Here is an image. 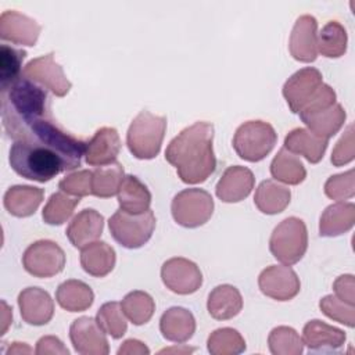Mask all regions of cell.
Wrapping results in <instances>:
<instances>
[{
	"label": "cell",
	"mask_w": 355,
	"mask_h": 355,
	"mask_svg": "<svg viewBox=\"0 0 355 355\" xmlns=\"http://www.w3.org/2000/svg\"><path fill=\"white\" fill-rule=\"evenodd\" d=\"M214 125L205 121L183 129L166 147L165 159L176 168L182 182L197 184L205 182L216 168L212 148Z\"/></svg>",
	"instance_id": "6da1fadb"
},
{
	"label": "cell",
	"mask_w": 355,
	"mask_h": 355,
	"mask_svg": "<svg viewBox=\"0 0 355 355\" xmlns=\"http://www.w3.org/2000/svg\"><path fill=\"white\" fill-rule=\"evenodd\" d=\"M336 297L341 301L347 302L348 305L355 304V280L352 275H343L340 276L333 284Z\"/></svg>",
	"instance_id": "ee69618b"
},
{
	"label": "cell",
	"mask_w": 355,
	"mask_h": 355,
	"mask_svg": "<svg viewBox=\"0 0 355 355\" xmlns=\"http://www.w3.org/2000/svg\"><path fill=\"white\" fill-rule=\"evenodd\" d=\"M161 279L171 291L187 295L196 293L202 284L200 268L186 258H171L161 268Z\"/></svg>",
	"instance_id": "8fae6325"
},
{
	"label": "cell",
	"mask_w": 355,
	"mask_h": 355,
	"mask_svg": "<svg viewBox=\"0 0 355 355\" xmlns=\"http://www.w3.org/2000/svg\"><path fill=\"white\" fill-rule=\"evenodd\" d=\"M123 178V166L116 161L97 166L92 172V194L100 198H108L118 194Z\"/></svg>",
	"instance_id": "4dcf8cb0"
},
{
	"label": "cell",
	"mask_w": 355,
	"mask_h": 355,
	"mask_svg": "<svg viewBox=\"0 0 355 355\" xmlns=\"http://www.w3.org/2000/svg\"><path fill=\"white\" fill-rule=\"evenodd\" d=\"M1 305L4 306V309H3V319H1V322H3L1 334H4V333H6V330H7V327H8V324H10V322H11V319H12V313H11V311H10L8 305H7L4 301L1 302Z\"/></svg>",
	"instance_id": "7dc6e473"
},
{
	"label": "cell",
	"mask_w": 355,
	"mask_h": 355,
	"mask_svg": "<svg viewBox=\"0 0 355 355\" xmlns=\"http://www.w3.org/2000/svg\"><path fill=\"white\" fill-rule=\"evenodd\" d=\"M258 286L263 295L276 301H288L294 298L301 288L297 273L287 265H270L263 269L258 277Z\"/></svg>",
	"instance_id": "7c38bea8"
},
{
	"label": "cell",
	"mask_w": 355,
	"mask_h": 355,
	"mask_svg": "<svg viewBox=\"0 0 355 355\" xmlns=\"http://www.w3.org/2000/svg\"><path fill=\"white\" fill-rule=\"evenodd\" d=\"M58 187L61 191L73 197L89 196L92 194V171L82 169L69 173L60 180Z\"/></svg>",
	"instance_id": "b9f144b4"
},
{
	"label": "cell",
	"mask_w": 355,
	"mask_h": 355,
	"mask_svg": "<svg viewBox=\"0 0 355 355\" xmlns=\"http://www.w3.org/2000/svg\"><path fill=\"white\" fill-rule=\"evenodd\" d=\"M115 251L105 241H94L80 251V265L86 273L94 277L107 276L115 266Z\"/></svg>",
	"instance_id": "4316f807"
},
{
	"label": "cell",
	"mask_w": 355,
	"mask_h": 355,
	"mask_svg": "<svg viewBox=\"0 0 355 355\" xmlns=\"http://www.w3.org/2000/svg\"><path fill=\"white\" fill-rule=\"evenodd\" d=\"M35 352L37 355H46V354H62L68 355V348L62 344V341L58 337L54 336H44L36 343Z\"/></svg>",
	"instance_id": "f6af8a7d"
},
{
	"label": "cell",
	"mask_w": 355,
	"mask_h": 355,
	"mask_svg": "<svg viewBox=\"0 0 355 355\" xmlns=\"http://www.w3.org/2000/svg\"><path fill=\"white\" fill-rule=\"evenodd\" d=\"M355 223V205L352 202H336L329 205L319 220V234L336 237L347 233Z\"/></svg>",
	"instance_id": "d4e9b609"
},
{
	"label": "cell",
	"mask_w": 355,
	"mask_h": 355,
	"mask_svg": "<svg viewBox=\"0 0 355 355\" xmlns=\"http://www.w3.org/2000/svg\"><path fill=\"white\" fill-rule=\"evenodd\" d=\"M308 248V232L302 219L290 216L282 220L272 232L269 250L282 263H297Z\"/></svg>",
	"instance_id": "5b68a950"
},
{
	"label": "cell",
	"mask_w": 355,
	"mask_h": 355,
	"mask_svg": "<svg viewBox=\"0 0 355 355\" xmlns=\"http://www.w3.org/2000/svg\"><path fill=\"white\" fill-rule=\"evenodd\" d=\"M104 216L93 208H85L73 216L67 227V237L76 248H83L94 243L103 233Z\"/></svg>",
	"instance_id": "ffe728a7"
},
{
	"label": "cell",
	"mask_w": 355,
	"mask_h": 355,
	"mask_svg": "<svg viewBox=\"0 0 355 355\" xmlns=\"http://www.w3.org/2000/svg\"><path fill=\"white\" fill-rule=\"evenodd\" d=\"M18 306L28 324L43 326L54 315V302L47 291L40 287H26L18 294Z\"/></svg>",
	"instance_id": "2e32d148"
},
{
	"label": "cell",
	"mask_w": 355,
	"mask_h": 355,
	"mask_svg": "<svg viewBox=\"0 0 355 355\" xmlns=\"http://www.w3.org/2000/svg\"><path fill=\"white\" fill-rule=\"evenodd\" d=\"M166 130V118L141 111L132 121L126 144L133 157L139 159H151L158 155Z\"/></svg>",
	"instance_id": "277c9868"
},
{
	"label": "cell",
	"mask_w": 355,
	"mask_h": 355,
	"mask_svg": "<svg viewBox=\"0 0 355 355\" xmlns=\"http://www.w3.org/2000/svg\"><path fill=\"white\" fill-rule=\"evenodd\" d=\"M155 222V215L151 209L143 214H129L119 209L110 218L108 227L116 243L133 250L140 248L151 239Z\"/></svg>",
	"instance_id": "52a82bcc"
},
{
	"label": "cell",
	"mask_w": 355,
	"mask_h": 355,
	"mask_svg": "<svg viewBox=\"0 0 355 355\" xmlns=\"http://www.w3.org/2000/svg\"><path fill=\"white\" fill-rule=\"evenodd\" d=\"M43 189L18 184L10 187L6 191L3 202L11 215L17 218H26L36 212L40 202L43 201Z\"/></svg>",
	"instance_id": "484cf974"
},
{
	"label": "cell",
	"mask_w": 355,
	"mask_h": 355,
	"mask_svg": "<svg viewBox=\"0 0 355 355\" xmlns=\"http://www.w3.org/2000/svg\"><path fill=\"white\" fill-rule=\"evenodd\" d=\"M22 75L39 86L50 90L57 97H64L68 94L72 86L67 79L62 67L54 61L53 53L29 61L24 67Z\"/></svg>",
	"instance_id": "30bf717a"
},
{
	"label": "cell",
	"mask_w": 355,
	"mask_h": 355,
	"mask_svg": "<svg viewBox=\"0 0 355 355\" xmlns=\"http://www.w3.org/2000/svg\"><path fill=\"white\" fill-rule=\"evenodd\" d=\"M254 173L240 165L229 166L216 183V197L223 202H239L247 198L254 189Z\"/></svg>",
	"instance_id": "ac0fdd59"
},
{
	"label": "cell",
	"mask_w": 355,
	"mask_h": 355,
	"mask_svg": "<svg viewBox=\"0 0 355 355\" xmlns=\"http://www.w3.org/2000/svg\"><path fill=\"white\" fill-rule=\"evenodd\" d=\"M79 201L80 197H71L64 191L54 193L46 202L42 218L47 225H62L71 218Z\"/></svg>",
	"instance_id": "e575fe53"
},
{
	"label": "cell",
	"mask_w": 355,
	"mask_h": 355,
	"mask_svg": "<svg viewBox=\"0 0 355 355\" xmlns=\"http://www.w3.org/2000/svg\"><path fill=\"white\" fill-rule=\"evenodd\" d=\"M320 311L330 319L343 323L348 327L355 324V309L354 305H348L336 295H326L319 302Z\"/></svg>",
	"instance_id": "ab89813d"
},
{
	"label": "cell",
	"mask_w": 355,
	"mask_h": 355,
	"mask_svg": "<svg viewBox=\"0 0 355 355\" xmlns=\"http://www.w3.org/2000/svg\"><path fill=\"white\" fill-rule=\"evenodd\" d=\"M122 311L133 324L140 326L147 323L155 311V304L153 297L146 291H130L126 294L121 302Z\"/></svg>",
	"instance_id": "836d02e7"
},
{
	"label": "cell",
	"mask_w": 355,
	"mask_h": 355,
	"mask_svg": "<svg viewBox=\"0 0 355 355\" xmlns=\"http://www.w3.org/2000/svg\"><path fill=\"white\" fill-rule=\"evenodd\" d=\"M32 349L25 345L24 343H12V345L10 347L7 354H24V352H31Z\"/></svg>",
	"instance_id": "c3c4849f"
},
{
	"label": "cell",
	"mask_w": 355,
	"mask_h": 355,
	"mask_svg": "<svg viewBox=\"0 0 355 355\" xmlns=\"http://www.w3.org/2000/svg\"><path fill=\"white\" fill-rule=\"evenodd\" d=\"M290 54L301 62H313L318 57V22L312 15L297 18L288 42Z\"/></svg>",
	"instance_id": "9a60e30c"
},
{
	"label": "cell",
	"mask_w": 355,
	"mask_h": 355,
	"mask_svg": "<svg viewBox=\"0 0 355 355\" xmlns=\"http://www.w3.org/2000/svg\"><path fill=\"white\" fill-rule=\"evenodd\" d=\"M327 144V139L319 137L304 128L293 129L284 137V148L293 154L302 155L311 164H318L323 158Z\"/></svg>",
	"instance_id": "603a6c76"
},
{
	"label": "cell",
	"mask_w": 355,
	"mask_h": 355,
	"mask_svg": "<svg viewBox=\"0 0 355 355\" xmlns=\"http://www.w3.org/2000/svg\"><path fill=\"white\" fill-rule=\"evenodd\" d=\"M276 141L277 135L270 123L247 121L237 128L233 136V148L240 158L258 162L273 150Z\"/></svg>",
	"instance_id": "8992f818"
},
{
	"label": "cell",
	"mask_w": 355,
	"mask_h": 355,
	"mask_svg": "<svg viewBox=\"0 0 355 355\" xmlns=\"http://www.w3.org/2000/svg\"><path fill=\"white\" fill-rule=\"evenodd\" d=\"M118 354L119 355H123V354H140V355H144V354H150V349L144 345V343H141L139 340L130 338V340L123 341V344L118 349Z\"/></svg>",
	"instance_id": "bcb514c9"
},
{
	"label": "cell",
	"mask_w": 355,
	"mask_h": 355,
	"mask_svg": "<svg viewBox=\"0 0 355 355\" xmlns=\"http://www.w3.org/2000/svg\"><path fill=\"white\" fill-rule=\"evenodd\" d=\"M347 50V31L337 21H329L318 35V51L327 58H338Z\"/></svg>",
	"instance_id": "d6a6232c"
},
{
	"label": "cell",
	"mask_w": 355,
	"mask_h": 355,
	"mask_svg": "<svg viewBox=\"0 0 355 355\" xmlns=\"http://www.w3.org/2000/svg\"><path fill=\"white\" fill-rule=\"evenodd\" d=\"M354 126L349 125L343 135V137L337 141L333 153H331V164L334 166H341L354 159L355 155V144H354Z\"/></svg>",
	"instance_id": "7bdbcfd3"
},
{
	"label": "cell",
	"mask_w": 355,
	"mask_h": 355,
	"mask_svg": "<svg viewBox=\"0 0 355 355\" xmlns=\"http://www.w3.org/2000/svg\"><path fill=\"white\" fill-rule=\"evenodd\" d=\"M118 202L122 211L143 214L150 209L151 193L135 175H126L118 190Z\"/></svg>",
	"instance_id": "83f0119b"
},
{
	"label": "cell",
	"mask_w": 355,
	"mask_h": 355,
	"mask_svg": "<svg viewBox=\"0 0 355 355\" xmlns=\"http://www.w3.org/2000/svg\"><path fill=\"white\" fill-rule=\"evenodd\" d=\"M194 351V348H187V347H184V348H165V349H161L159 352L162 354V352H180V354H184V352H193Z\"/></svg>",
	"instance_id": "681fc988"
},
{
	"label": "cell",
	"mask_w": 355,
	"mask_h": 355,
	"mask_svg": "<svg viewBox=\"0 0 355 355\" xmlns=\"http://www.w3.org/2000/svg\"><path fill=\"white\" fill-rule=\"evenodd\" d=\"M40 29V25L35 19L14 10H6L0 17L1 40L22 46H35Z\"/></svg>",
	"instance_id": "e0dca14e"
},
{
	"label": "cell",
	"mask_w": 355,
	"mask_h": 355,
	"mask_svg": "<svg viewBox=\"0 0 355 355\" xmlns=\"http://www.w3.org/2000/svg\"><path fill=\"white\" fill-rule=\"evenodd\" d=\"M291 193L283 184H279L275 180H263L255 190L254 204L257 208L266 215H276L286 209L290 204Z\"/></svg>",
	"instance_id": "f1b7e54d"
},
{
	"label": "cell",
	"mask_w": 355,
	"mask_h": 355,
	"mask_svg": "<svg viewBox=\"0 0 355 355\" xmlns=\"http://www.w3.org/2000/svg\"><path fill=\"white\" fill-rule=\"evenodd\" d=\"M269 349L275 355H300L304 349L302 338L293 327H275L268 337Z\"/></svg>",
	"instance_id": "74e56055"
},
{
	"label": "cell",
	"mask_w": 355,
	"mask_h": 355,
	"mask_svg": "<svg viewBox=\"0 0 355 355\" xmlns=\"http://www.w3.org/2000/svg\"><path fill=\"white\" fill-rule=\"evenodd\" d=\"M207 347L212 355H237L245 349V341L237 330L222 327L209 334Z\"/></svg>",
	"instance_id": "d590c367"
},
{
	"label": "cell",
	"mask_w": 355,
	"mask_h": 355,
	"mask_svg": "<svg viewBox=\"0 0 355 355\" xmlns=\"http://www.w3.org/2000/svg\"><path fill=\"white\" fill-rule=\"evenodd\" d=\"M8 161L15 173L39 183L49 182L58 173L69 171L65 159L53 147L31 140L14 141Z\"/></svg>",
	"instance_id": "7a4b0ae2"
},
{
	"label": "cell",
	"mask_w": 355,
	"mask_h": 355,
	"mask_svg": "<svg viewBox=\"0 0 355 355\" xmlns=\"http://www.w3.org/2000/svg\"><path fill=\"white\" fill-rule=\"evenodd\" d=\"M171 212L178 225L189 229L198 227L212 216L214 200L202 189H184L173 197Z\"/></svg>",
	"instance_id": "ba28073f"
},
{
	"label": "cell",
	"mask_w": 355,
	"mask_h": 355,
	"mask_svg": "<svg viewBox=\"0 0 355 355\" xmlns=\"http://www.w3.org/2000/svg\"><path fill=\"white\" fill-rule=\"evenodd\" d=\"M322 73L312 67L302 68L291 75L283 86V97L291 112L298 114L322 86Z\"/></svg>",
	"instance_id": "5bb4252c"
},
{
	"label": "cell",
	"mask_w": 355,
	"mask_h": 355,
	"mask_svg": "<svg viewBox=\"0 0 355 355\" xmlns=\"http://www.w3.org/2000/svg\"><path fill=\"white\" fill-rule=\"evenodd\" d=\"M324 193L329 198L337 200V201H343L354 197L355 194L354 169L330 176L324 183Z\"/></svg>",
	"instance_id": "60d3db41"
},
{
	"label": "cell",
	"mask_w": 355,
	"mask_h": 355,
	"mask_svg": "<svg viewBox=\"0 0 355 355\" xmlns=\"http://www.w3.org/2000/svg\"><path fill=\"white\" fill-rule=\"evenodd\" d=\"M302 343L311 351H337L345 343V333L322 320H309L302 330Z\"/></svg>",
	"instance_id": "7402d4cb"
},
{
	"label": "cell",
	"mask_w": 355,
	"mask_h": 355,
	"mask_svg": "<svg viewBox=\"0 0 355 355\" xmlns=\"http://www.w3.org/2000/svg\"><path fill=\"white\" fill-rule=\"evenodd\" d=\"M243 298L240 291L230 284L216 286L208 295V313L216 320H227L240 313Z\"/></svg>",
	"instance_id": "cb8c5ba5"
},
{
	"label": "cell",
	"mask_w": 355,
	"mask_h": 355,
	"mask_svg": "<svg viewBox=\"0 0 355 355\" xmlns=\"http://www.w3.org/2000/svg\"><path fill=\"white\" fill-rule=\"evenodd\" d=\"M159 330L168 341L186 343L196 331V319L193 313L182 306L166 309L159 319Z\"/></svg>",
	"instance_id": "44dd1931"
},
{
	"label": "cell",
	"mask_w": 355,
	"mask_h": 355,
	"mask_svg": "<svg viewBox=\"0 0 355 355\" xmlns=\"http://www.w3.org/2000/svg\"><path fill=\"white\" fill-rule=\"evenodd\" d=\"M55 300L58 305L69 312H82L92 306L94 301L93 290L82 280H65L62 282L57 291Z\"/></svg>",
	"instance_id": "f546056e"
},
{
	"label": "cell",
	"mask_w": 355,
	"mask_h": 355,
	"mask_svg": "<svg viewBox=\"0 0 355 355\" xmlns=\"http://www.w3.org/2000/svg\"><path fill=\"white\" fill-rule=\"evenodd\" d=\"M121 151V139L114 128H100L87 141L85 158L92 166H103L116 161Z\"/></svg>",
	"instance_id": "d6986e66"
},
{
	"label": "cell",
	"mask_w": 355,
	"mask_h": 355,
	"mask_svg": "<svg viewBox=\"0 0 355 355\" xmlns=\"http://www.w3.org/2000/svg\"><path fill=\"white\" fill-rule=\"evenodd\" d=\"M69 338L78 354L82 355H107L110 352L104 330L97 320L90 316H82L72 322Z\"/></svg>",
	"instance_id": "4fadbf2b"
},
{
	"label": "cell",
	"mask_w": 355,
	"mask_h": 355,
	"mask_svg": "<svg viewBox=\"0 0 355 355\" xmlns=\"http://www.w3.org/2000/svg\"><path fill=\"white\" fill-rule=\"evenodd\" d=\"M298 115L312 133L327 140L341 129L347 118L341 104L336 103L334 90L324 83Z\"/></svg>",
	"instance_id": "3957f363"
},
{
	"label": "cell",
	"mask_w": 355,
	"mask_h": 355,
	"mask_svg": "<svg viewBox=\"0 0 355 355\" xmlns=\"http://www.w3.org/2000/svg\"><path fill=\"white\" fill-rule=\"evenodd\" d=\"M24 269L35 277H51L65 266L64 250L51 240L32 243L22 255Z\"/></svg>",
	"instance_id": "9c48e42d"
},
{
	"label": "cell",
	"mask_w": 355,
	"mask_h": 355,
	"mask_svg": "<svg viewBox=\"0 0 355 355\" xmlns=\"http://www.w3.org/2000/svg\"><path fill=\"white\" fill-rule=\"evenodd\" d=\"M96 320L104 333L110 334L112 338H121L126 333V316L121 304L116 301L103 304L97 311Z\"/></svg>",
	"instance_id": "8d00e7d4"
},
{
	"label": "cell",
	"mask_w": 355,
	"mask_h": 355,
	"mask_svg": "<svg viewBox=\"0 0 355 355\" xmlns=\"http://www.w3.org/2000/svg\"><path fill=\"white\" fill-rule=\"evenodd\" d=\"M26 53L7 44L0 47V86L1 90L8 89L18 78H21V65Z\"/></svg>",
	"instance_id": "f35d334b"
},
{
	"label": "cell",
	"mask_w": 355,
	"mask_h": 355,
	"mask_svg": "<svg viewBox=\"0 0 355 355\" xmlns=\"http://www.w3.org/2000/svg\"><path fill=\"white\" fill-rule=\"evenodd\" d=\"M270 173L276 180L286 184H300L306 176V171L300 158L284 147L275 155L270 164Z\"/></svg>",
	"instance_id": "1f68e13d"
}]
</instances>
